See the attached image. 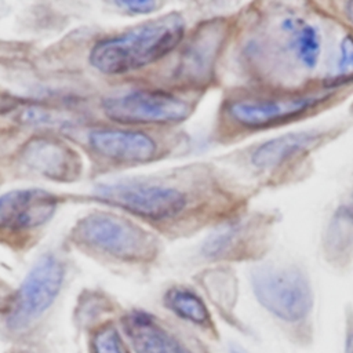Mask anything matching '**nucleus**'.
I'll list each match as a JSON object with an SVG mask.
<instances>
[{
	"label": "nucleus",
	"mask_w": 353,
	"mask_h": 353,
	"mask_svg": "<svg viewBox=\"0 0 353 353\" xmlns=\"http://www.w3.org/2000/svg\"><path fill=\"white\" fill-rule=\"evenodd\" d=\"M241 47L254 85L301 88L321 83L314 73L324 55L321 23L303 8L277 7L251 26Z\"/></svg>",
	"instance_id": "obj_1"
},
{
	"label": "nucleus",
	"mask_w": 353,
	"mask_h": 353,
	"mask_svg": "<svg viewBox=\"0 0 353 353\" xmlns=\"http://www.w3.org/2000/svg\"><path fill=\"white\" fill-rule=\"evenodd\" d=\"M352 87L316 83L301 88L240 85L229 90L219 105L216 137L236 141L247 135L299 123L320 114L347 98Z\"/></svg>",
	"instance_id": "obj_2"
},
{
	"label": "nucleus",
	"mask_w": 353,
	"mask_h": 353,
	"mask_svg": "<svg viewBox=\"0 0 353 353\" xmlns=\"http://www.w3.org/2000/svg\"><path fill=\"white\" fill-rule=\"evenodd\" d=\"M216 168L205 163L178 167L159 179L117 181L95 188L97 200L152 223L176 221L201 201L228 197L230 190Z\"/></svg>",
	"instance_id": "obj_3"
},
{
	"label": "nucleus",
	"mask_w": 353,
	"mask_h": 353,
	"mask_svg": "<svg viewBox=\"0 0 353 353\" xmlns=\"http://www.w3.org/2000/svg\"><path fill=\"white\" fill-rule=\"evenodd\" d=\"M188 33L178 11L150 18L121 33L98 40L88 54L90 65L109 76L142 70L168 59Z\"/></svg>",
	"instance_id": "obj_4"
},
{
	"label": "nucleus",
	"mask_w": 353,
	"mask_h": 353,
	"mask_svg": "<svg viewBox=\"0 0 353 353\" xmlns=\"http://www.w3.org/2000/svg\"><path fill=\"white\" fill-rule=\"evenodd\" d=\"M203 95L165 85L130 88L108 95L102 110L108 119L128 127L175 128L197 109Z\"/></svg>",
	"instance_id": "obj_5"
},
{
	"label": "nucleus",
	"mask_w": 353,
	"mask_h": 353,
	"mask_svg": "<svg viewBox=\"0 0 353 353\" xmlns=\"http://www.w3.org/2000/svg\"><path fill=\"white\" fill-rule=\"evenodd\" d=\"M234 19L219 17L203 21L174 51L165 87L204 95L215 81L216 66L232 39Z\"/></svg>",
	"instance_id": "obj_6"
},
{
	"label": "nucleus",
	"mask_w": 353,
	"mask_h": 353,
	"mask_svg": "<svg viewBox=\"0 0 353 353\" xmlns=\"http://www.w3.org/2000/svg\"><path fill=\"white\" fill-rule=\"evenodd\" d=\"M72 239L76 245L125 262L150 261L157 254V240L135 222L110 212H91L80 218Z\"/></svg>",
	"instance_id": "obj_7"
},
{
	"label": "nucleus",
	"mask_w": 353,
	"mask_h": 353,
	"mask_svg": "<svg viewBox=\"0 0 353 353\" xmlns=\"http://www.w3.org/2000/svg\"><path fill=\"white\" fill-rule=\"evenodd\" d=\"M185 137L171 130L153 134L141 128H97L88 134L90 148L101 157L123 165L157 161L181 150Z\"/></svg>",
	"instance_id": "obj_8"
},
{
	"label": "nucleus",
	"mask_w": 353,
	"mask_h": 353,
	"mask_svg": "<svg viewBox=\"0 0 353 353\" xmlns=\"http://www.w3.org/2000/svg\"><path fill=\"white\" fill-rule=\"evenodd\" d=\"M251 285L256 301L283 321H302L312 310V287L307 277L298 268H258L251 274Z\"/></svg>",
	"instance_id": "obj_9"
},
{
	"label": "nucleus",
	"mask_w": 353,
	"mask_h": 353,
	"mask_svg": "<svg viewBox=\"0 0 353 353\" xmlns=\"http://www.w3.org/2000/svg\"><path fill=\"white\" fill-rule=\"evenodd\" d=\"M65 274V263L58 256H40L10 298L4 317L7 327L21 331L43 316L61 292Z\"/></svg>",
	"instance_id": "obj_10"
},
{
	"label": "nucleus",
	"mask_w": 353,
	"mask_h": 353,
	"mask_svg": "<svg viewBox=\"0 0 353 353\" xmlns=\"http://www.w3.org/2000/svg\"><path fill=\"white\" fill-rule=\"evenodd\" d=\"M338 135L339 130L335 127L287 132L252 146L247 154V164L258 174L281 176Z\"/></svg>",
	"instance_id": "obj_11"
},
{
	"label": "nucleus",
	"mask_w": 353,
	"mask_h": 353,
	"mask_svg": "<svg viewBox=\"0 0 353 353\" xmlns=\"http://www.w3.org/2000/svg\"><path fill=\"white\" fill-rule=\"evenodd\" d=\"M58 197L40 188L15 189L0 194V234L33 232L55 215Z\"/></svg>",
	"instance_id": "obj_12"
},
{
	"label": "nucleus",
	"mask_w": 353,
	"mask_h": 353,
	"mask_svg": "<svg viewBox=\"0 0 353 353\" xmlns=\"http://www.w3.org/2000/svg\"><path fill=\"white\" fill-rule=\"evenodd\" d=\"M22 157L39 174L61 182L73 181L81 168L80 157L73 148L54 138L30 139L23 146Z\"/></svg>",
	"instance_id": "obj_13"
},
{
	"label": "nucleus",
	"mask_w": 353,
	"mask_h": 353,
	"mask_svg": "<svg viewBox=\"0 0 353 353\" xmlns=\"http://www.w3.org/2000/svg\"><path fill=\"white\" fill-rule=\"evenodd\" d=\"M123 330L137 353H190L153 314L134 309L121 319Z\"/></svg>",
	"instance_id": "obj_14"
},
{
	"label": "nucleus",
	"mask_w": 353,
	"mask_h": 353,
	"mask_svg": "<svg viewBox=\"0 0 353 353\" xmlns=\"http://www.w3.org/2000/svg\"><path fill=\"white\" fill-rule=\"evenodd\" d=\"M164 305L178 317L189 323L203 327L211 324V316L204 301L188 287H171L164 294Z\"/></svg>",
	"instance_id": "obj_15"
},
{
	"label": "nucleus",
	"mask_w": 353,
	"mask_h": 353,
	"mask_svg": "<svg viewBox=\"0 0 353 353\" xmlns=\"http://www.w3.org/2000/svg\"><path fill=\"white\" fill-rule=\"evenodd\" d=\"M332 74L323 80L331 87H352L353 85V33L347 32L339 40L338 58Z\"/></svg>",
	"instance_id": "obj_16"
},
{
	"label": "nucleus",
	"mask_w": 353,
	"mask_h": 353,
	"mask_svg": "<svg viewBox=\"0 0 353 353\" xmlns=\"http://www.w3.org/2000/svg\"><path fill=\"white\" fill-rule=\"evenodd\" d=\"M91 353H130L119 330L113 324L101 325L91 336Z\"/></svg>",
	"instance_id": "obj_17"
},
{
	"label": "nucleus",
	"mask_w": 353,
	"mask_h": 353,
	"mask_svg": "<svg viewBox=\"0 0 353 353\" xmlns=\"http://www.w3.org/2000/svg\"><path fill=\"white\" fill-rule=\"evenodd\" d=\"M116 6L131 14H152L161 7V0H113Z\"/></svg>",
	"instance_id": "obj_18"
},
{
	"label": "nucleus",
	"mask_w": 353,
	"mask_h": 353,
	"mask_svg": "<svg viewBox=\"0 0 353 353\" xmlns=\"http://www.w3.org/2000/svg\"><path fill=\"white\" fill-rule=\"evenodd\" d=\"M342 12H343V17L346 18L347 23L353 26V0H345V3L342 6Z\"/></svg>",
	"instance_id": "obj_19"
},
{
	"label": "nucleus",
	"mask_w": 353,
	"mask_h": 353,
	"mask_svg": "<svg viewBox=\"0 0 353 353\" xmlns=\"http://www.w3.org/2000/svg\"><path fill=\"white\" fill-rule=\"evenodd\" d=\"M230 353H247V352H244V350L240 349V347L233 346V347H230Z\"/></svg>",
	"instance_id": "obj_20"
},
{
	"label": "nucleus",
	"mask_w": 353,
	"mask_h": 353,
	"mask_svg": "<svg viewBox=\"0 0 353 353\" xmlns=\"http://www.w3.org/2000/svg\"><path fill=\"white\" fill-rule=\"evenodd\" d=\"M349 210H350V211H352V212H353V203H352V207H350V208H349Z\"/></svg>",
	"instance_id": "obj_21"
},
{
	"label": "nucleus",
	"mask_w": 353,
	"mask_h": 353,
	"mask_svg": "<svg viewBox=\"0 0 353 353\" xmlns=\"http://www.w3.org/2000/svg\"><path fill=\"white\" fill-rule=\"evenodd\" d=\"M352 112H353V108H352Z\"/></svg>",
	"instance_id": "obj_22"
}]
</instances>
